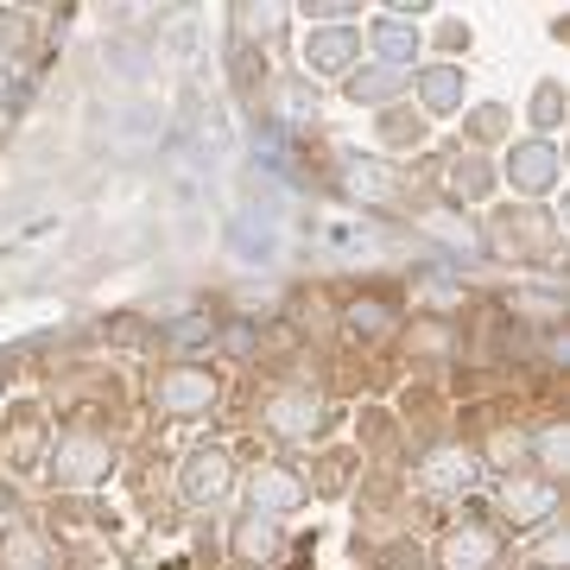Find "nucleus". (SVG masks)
I'll return each instance as SVG.
<instances>
[{"instance_id": "6e6552de", "label": "nucleus", "mask_w": 570, "mask_h": 570, "mask_svg": "<svg viewBox=\"0 0 570 570\" xmlns=\"http://www.w3.org/2000/svg\"><path fill=\"white\" fill-rule=\"evenodd\" d=\"M501 508L513 513V527H532V520H546L558 508V489L551 482H508L501 489Z\"/></svg>"}, {"instance_id": "b1692460", "label": "nucleus", "mask_w": 570, "mask_h": 570, "mask_svg": "<svg viewBox=\"0 0 570 570\" xmlns=\"http://www.w3.org/2000/svg\"><path fill=\"white\" fill-rule=\"evenodd\" d=\"M0 508H7V489H0Z\"/></svg>"}, {"instance_id": "2eb2a0df", "label": "nucleus", "mask_w": 570, "mask_h": 570, "mask_svg": "<svg viewBox=\"0 0 570 570\" xmlns=\"http://www.w3.org/2000/svg\"><path fill=\"white\" fill-rule=\"evenodd\" d=\"M348 330H355V336H381V330H393V305H381V298H355V305H348Z\"/></svg>"}, {"instance_id": "f03ea898", "label": "nucleus", "mask_w": 570, "mask_h": 570, "mask_svg": "<svg viewBox=\"0 0 570 570\" xmlns=\"http://www.w3.org/2000/svg\"><path fill=\"white\" fill-rule=\"evenodd\" d=\"M209 400H216V374L209 367H178V374L159 381V412H171V419L209 412Z\"/></svg>"}, {"instance_id": "5701e85b", "label": "nucleus", "mask_w": 570, "mask_h": 570, "mask_svg": "<svg viewBox=\"0 0 570 570\" xmlns=\"http://www.w3.org/2000/svg\"><path fill=\"white\" fill-rule=\"evenodd\" d=\"M7 96H13V77H7V70H0V102H7Z\"/></svg>"}, {"instance_id": "a211bd4d", "label": "nucleus", "mask_w": 570, "mask_h": 570, "mask_svg": "<svg viewBox=\"0 0 570 570\" xmlns=\"http://www.w3.org/2000/svg\"><path fill=\"white\" fill-rule=\"evenodd\" d=\"M7 564L32 570V564H39V539H26V532H20V539H7Z\"/></svg>"}, {"instance_id": "4468645a", "label": "nucleus", "mask_w": 570, "mask_h": 570, "mask_svg": "<svg viewBox=\"0 0 570 570\" xmlns=\"http://www.w3.org/2000/svg\"><path fill=\"white\" fill-rule=\"evenodd\" d=\"M412 45H419V32H412L406 20H381V26H374V51L387 58V70L412 58Z\"/></svg>"}, {"instance_id": "412c9836", "label": "nucleus", "mask_w": 570, "mask_h": 570, "mask_svg": "<svg viewBox=\"0 0 570 570\" xmlns=\"http://www.w3.org/2000/svg\"><path fill=\"white\" fill-rule=\"evenodd\" d=\"M387 140H419V127H412L406 115H387Z\"/></svg>"}, {"instance_id": "f3484780", "label": "nucleus", "mask_w": 570, "mask_h": 570, "mask_svg": "<svg viewBox=\"0 0 570 570\" xmlns=\"http://www.w3.org/2000/svg\"><path fill=\"white\" fill-rule=\"evenodd\" d=\"M482 190H489L482 159H456V165H450V197H482Z\"/></svg>"}, {"instance_id": "f257e3e1", "label": "nucleus", "mask_w": 570, "mask_h": 570, "mask_svg": "<svg viewBox=\"0 0 570 570\" xmlns=\"http://www.w3.org/2000/svg\"><path fill=\"white\" fill-rule=\"evenodd\" d=\"M108 469H115V450L96 431H70L58 444V456H51V475H58L63 489H89V482H102Z\"/></svg>"}, {"instance_id": "7ed1b4c3", "label": "nucleus", "mask_w": 570, "mask_h": 570, "mask_svg": "<svg viewBox=\"0 0 570 570\" xmlns=\"http://www.w3.org/2000/svg\"><path fill=\"white\" fill-rule=\"evenodd\" d=\"M235 482V463H228V450H197L190 463H184V501H197V508H216Z\"/></svg>"}, {"instance_id": "f8f14e48", "label": "nucleus", "mask_w": 570, "mask_h": 570, "mask_svg": "<svg viewBox=\"0 0 570 570\" xmlns=\"http://www.w3.org/2000/svg\"><path fill=\"white\" fill-rule=\"evenodd\" d=\"M235 551H242L247 564L273 558V551H279V532H273V520H266V513H247V520H242V539H235Z\"/></svg>"}, {"instance_id": "4be33fe9", "label": "nucleus", "mask_w": 570, "mask_h": 570, "mask_svg": "<svg viewBox=\"0 0 570 570\" xmlns=\"http://www.w3.org/2000/svg\"><path fill=\"white\" fill-rule=\"evenodd\" d=\"M0 45H20V20L13 13H0Z\"/></svg>"}, {"instance_id": "423d86ee", "label": "nucleus", "mask_w": 570, "mask_h": 570, "mask_svg": "<svg viewBox=\"0 0 570 570\" xmlns=\"http://www.w3.org/2000/svg\"><path fill=\"white\" fill-rule=\"evenodd\" d=\"M317 419H324V412H317L311 393H273V400H266V431H273V438H311Z\"/></svg>"}, {"instance_id": "9d476101", "label": "nucleus", "mask_w": 570, "mask_h": 570, "mask_svg": "<svg viewBox=\"0 0 570 570\" xmlns=\"http://www.w3.org/2000/svg\"><path fill=\"white\" fill-rule=\"evenodd\" d=\"M348 190L367 197V204H393L400 197V184H393V171L381 159H348Z\"/></svg>"}, {"instance_id": "aec40b11", "label": "nucleus", "mask_w": 570, "mask_h": 570, "mask_svg": "<svg viewBox=\"0 0 570 570\" xmlns=\"http://www.w3.org/2000/svg\"><path fill=\"white\" fill-rule=\"evenodd\" d=\"M539 456H546V469H558V463H564V438L546 431V438H539Z\"/></svg>"}, {"instance_id": "9b49d317", "label": "nucleus", "mask_w": 570, "mask_h": 570, "mask_svg": "<svg viewBox=\"0 0 570 570\" xmlns=\"http://www.w3.org/2000/svg\"><path fill=\"white\" fill-rule=\"evenodd\" d=\"M425 475L431 489H469L475 482V456H463V450H438V456H425Z\"/></svg>"}, {"instance_id": "1a4fd4ad", "label": "nucleus", "mask_w": 570, "mask_h": 570, "mask_svg": "<svg viewBox=\"0 0 570 570\" xmlns=\"http://www.w3.org/2000/svg\"><path fill=\"white\" fill-rule=\"evenodd\" d=\"M305 58H311V70H343L348 58H355V32L348 26H324V32H311L305 39Z\"/></svg>"}, {"instance_id": "39448f33", "label": "nucleus", "mask_w": 570, "mask_h": 570, "mask_svg": "<svg viewBox=\"0 0 570 570\" xmlns=\"http://www.w3.org/2000/svg\"><path fill=\"white\" fill-rule=\"evenodd\" d=\"M508 178L520 184L527 197H546L551 184H558V153H551V140H527V146H513Z\"/></svg>"}, {"instance_id": "dca6fc26", "label": "nucleus", "mask_w": 570, "mask_h": 570, "mask_svg": "<svg viewBox=\"0 0 570 570\" xmlns=\"http://www.w3.org/2000/svg\"><path fill=\"white\" fill-rule=\"evenodd\" d=\"M348 89H355L362 102H387L393 89H400V70H387V63H374V70H362V77H348Z\"/></svg>"}, {"instance_id": "0eeeda50", "label": "nucleus", "mask_w": 570, "mask_h": 570, "mask_svg": "<svg viewBox=\"0 0 570 570\" xmlns=\"http://www.w3.org/2000/svg\"><path fill=\"white\" fill-rule=\"evenodd\" d=\"M298 501H305V482L292 469H279V463L254 469V513H285V508H298Z\"/></svg>"}, {"instance_id": "20e7f679", "label": "nucleus", "mask_w": 570, "mask_h": 570, "mask_svg": "<svg viewBox=\"0 0 570 570\" xmlns=\"http://www.w3.org/2000/svg\"><path fill=\"white\" fill-rule=\"evenodd\" d=\"M494 558H501V539L482 527H456L444 532V546H438V564L444 570H494Z\"/></svg>"}, {"instance_id": "ddd939ff", "label": "nucleus", "mask_w": 570, "mask_h": 570, "mask_svg": "<svg viewBox=\"0 0 570 570\" xmlns=\"http://www.w3.org/2000/svg\"><path fill=\"white\" fill-rule=\"evenodd\" d=\"M419 96H425V108H438V115H444V108L463 102V82H456V70H450V63H438V70H425V77H419Z\"/></svg>"}, {"instance_id": "6ab92c4d", "label": "nucleus", "mask_w": 570, "mask_h": 570, "mask_svg": "<svg viewBox=\"0 0 570 570\" xmlns=\"http://www.w3.org/2000/svg\"><path fill=\"white\" fill-rule=\"evenodd\" d=\"M171 343H178V348H197V343H209V324H204V317H184V324L171 330Z\"/></svg>"}]
</instances>
